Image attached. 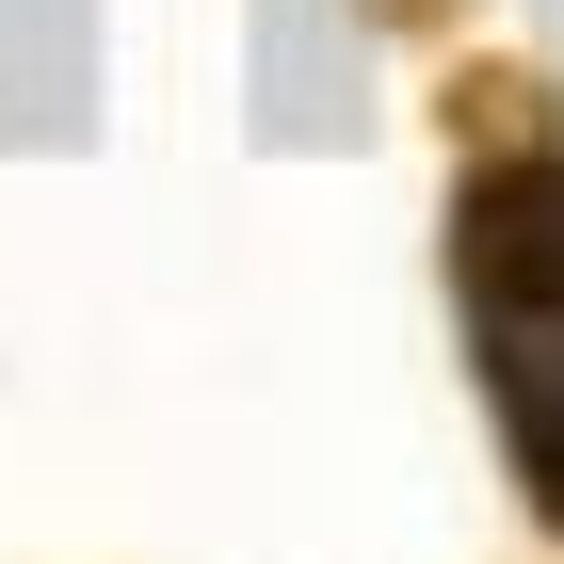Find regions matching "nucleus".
I'll return each instance as SVG.
<instances>
[{"instance_id":"obj_1","label":"nucleus","mask_w":564,"mask_h":564,"mask_svg":"<svg viewBox=\"0 0 564 564\" xmlns=\"http://www.w3.org/2000/svg\"><path fill=\"white\" fill-rule=\"evenodd\" d=\"M452 291L468 339H564V145H500L452 194Z\"/></svg>"},{"instance_id":"obj_2","label":"nucleus","mask_w":564,"mask_h":564,"mask_svg":"<svg viewBox=\"0 0 564 564\" xmlns=\"http://www.w3.org/2000/svg\"><path fill=\"white\" fill-rule=\"evenodd\" d=\"M484 403H500V435H517L532 517L564 532V339H484Z\"/></svg>"}]
</instances>
